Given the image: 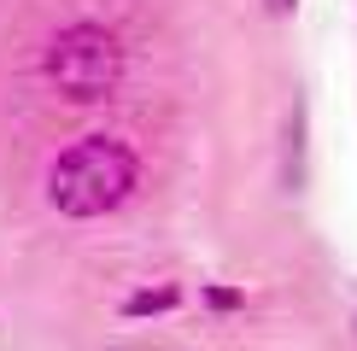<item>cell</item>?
<instances>
[{
    "label": "cell",
    "mask_w": 357,
    "mask_h": 351,
    "mask_svg": "<svg viewBox=\"0 0 357 351\" xmlns=\"http://www.w3.org/2000/svg\"><path fill=\"white\" fill-rule=\"evenodd\" d=\"M135 182H141L135 146H123L117 135H82L47 164V205L59 217L94 223L135 194Z\"/></svg>",
    "instance_id": "6da1fadb"
},
{
    "label": "cell",
    "mask_w": 357,
    "mask_h": 351,
    "mask_svg": "<svg viewBox=\"0 0 357 351\" xmlns=\"http://www.w3.org/2000/svg\"><path fill=\"white\" fill-rule=\"evenodd\" d=\"M41 70H47V82L59 88V100L94 106V100H112L117 82H123V41H117L106 24H65L47 41Z\"/></svg>",
    "instance_id": "7a4b0ae2"
},
{
    "label": "cell",
    "mask_w": 357,
    "mask_h": 351,
    "mask_svg": "<svg viewBox=\"0 0 357 351\" xmlns=\"http://www.w3.org/2000/svg\"><path fill=\"white\" fill-rule=\"evenodd\" d=\"M182 304V287L176 281H158V287H141V292H129L123 299V316H165Z\"/></svg>",
    "instance_id": "3957f363"
},
{
    "label": "cell",
    "mask_w": 357,
    "mask_h": 351,
    "mask_svg": "<svg viewBox=\"0 0 357 351\" xmlns=\"http://www.w3.org/2000/svg\"><path fill=\"white\" fill-rule=\"evenodd\" d=\"M205 299H211L217 311H234V304H246V299H241V292H234V287H211V292H205Z\"/></svg>",
    "instance_id": "277c9868"
},
{
    "label": "cell",
    "mask_w": 357,
    "mask_h": 351,
    "mask_svg": "<svg viewBox=\"0 0 357 351\" xmlns=\"http://www.w3.org/2000/svg\"><path fill=\"white\" fill-rule=\"evenodd\" d=\"M270 12H293V0H270Z\"/></svg>",
    "instance_id": "5b68a950"
}]
</instances>
